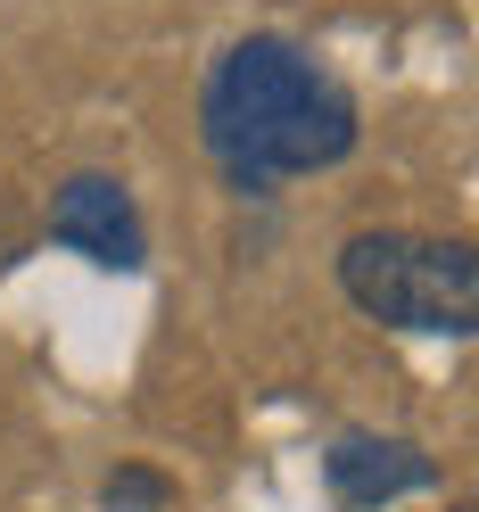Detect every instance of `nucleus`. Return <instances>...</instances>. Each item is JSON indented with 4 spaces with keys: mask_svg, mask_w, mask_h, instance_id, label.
<instances>
[{
    "mask_svg": "<svg viewBox=\"0 0 479 512\" xmlns=\"http://www.w3.org/2000/svg\"><path fill=\"white\" fill-rule=\"evenodd\" d=\"M199 133L223 182L265 199L290 174H323L356 149V100L314 67L298 42L281 34H248L207 67L199 91Z\"/></svg>",
    "mask_w": 479,
    "mask_h": 512,
    "instance_id": "nucleus-1",
    "label": "nucleus"
},
{
    "mask_svg": "<svg viewBox=\"0 0 479 512\" xmlns=\"http://www.w3.org/2000/svg\"><path fill=\"white\" fill-rule=\"evenodd\" d=\"M339 290L389 331H430V339H471L479 323V256L463 240H422V232H356L339 248Z\"/></svg>",
    "mask_w": 479,
    "mask_h": 512,
    "instance_id": "nucleus-2",
    "label": "nucleus"
},
{
    "mask_svg": "<svg viewBox=\"0 0 479 512\" xmlns=\"http://www.w3.org/2000/svg\"><path fill=\"white\" fill-rule=\"evenodd\" d=\"M50 240L91 256L100 273H141L149 265V232H141V207L116 174H67L50 190Z\"/></svg>",
    "mask_w": 479,
    "mask_h": 512,
    "instance_id": "nucleus-3",
    "label": "nucleus"
},
{
    "mask_svg": "<svg viewBox=\"0 0 479 512\" xmlns=\"http://www.w3.org/2000/svg\"><path fill=\"white\" fill-rule=\"evenodd\" d=\"M323 479H331V496H339L347 512H380V504H397V496L438 488V455H422L413 438H372V430H347V438H331Z\"/></svg>",
    "mask_w": 479,
    "mask_h": 512,
    "instance_id": "nucleus-4",
    "label": "nucleus"
},
{
    "mask_svg": "<svg viewBox=\"0 0 479 512\" xmlns=\"http://www.w3.org/2000/svg\"><path fill=\"white\" fill-rule=\"evenodd\" d=\"M100 512H174V479L149 471V463H124V471H108Z\"/></svg>",
    "mask_w": 479,
    "mask_h": 512,
    "instance_id": "nucleus-5",
    "label": "nucleus"
},
{
    "mask_svg": "<svg viewBox=\"0 0 479 512\" xmlns=\"http://www.w3.org/2000/svg\"><path fill=\"white\" fill-rule=\"evenodd\" d=\"M455 512H471V504H455Z\"/></svg>",
    "mask_w": 479,
    "mask_h": 512,
    "instance_id": "nucleus-6",
    "label": "nucleus"
}]
</instances>
